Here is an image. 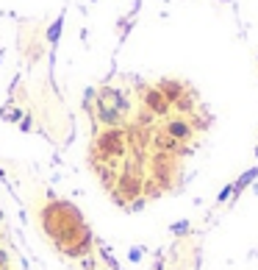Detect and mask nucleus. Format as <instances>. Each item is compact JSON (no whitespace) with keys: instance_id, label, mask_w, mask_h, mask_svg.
<instances>
[{"instance_id":"nucleus-1","label":"nucleus","mask_w":258,"mask_h":270,"mask_svg":"<svg viewBox=\"0 0 258 270\" xmlns=\"http://www.w3.org/2000/svg\"><path fill=\"white\" fill-rule=\"evenodd\" d=\"M100 151L105 156H120L122 154V134L120 131H105L100 137Z\"/></svg>"},{"instance_id":"nucleus-2","label":"nucleus","mask_w":258,"mask_h":270,"mask_svg":"<svg viewBox=\"0 0 258 270\" xmlns=\"http://www.w3.org/2000/svg\"><path fill=\"white\" fill-rule=\"evenodd\" d=\"M144 103H148V109L153 111V114H167V111H169L167 98H164L158 89H148V92H144Z\"/></svg>"},{"instance_id":"nucleus-3","label":"nucleus","mask_w":258,"mask_h":270,"mask_svg":"<svg viewBox=\"0 0 258 270\" xmlns=\"http://www.w3.org/2000/svg\"><path fill=\"white\" fill-rule=\"evenodd\" d=\"M164 131H167V137H172L175 142H178V139H189L192 137V126L186 120H169Z\"/></svg>"},{"instance_id":"nucleus-5","label":"nucleus","mask_w":258,"mask_h":270,"mask_svg":"<svg viewBox=\"0 0 258 270\" xmlns=\"http://www.w3.org/2000/svg\"><path fill=\"white\" fill-rule=\"evenodd\" d=\"M120 187H122V190H128V198H136V195H139V181L131 178V175H122V178H120Z\"/></svg>"},{"instance_id":"nucleus-4","label":"nucleus","mask_w":258,"mask_h":270,"mask_svg":"<svg viewBox=\"0 0 258 270\" xmlns=\"http://www.w3.org/2000/svg\"><path fill=\"white\" fill-rule=\"evenodd\" d=\"M158 92H161V95L167 98V103H178L180 98H183V86H180L178 81H161Z\"/></svg>"},{"instance_id":"nucleus-6","label":"nucleus","mask_w":258,"mask_h":270,"mask_svg":"<svg viewBox=\"0 0 258 270\" xmlns=\"http://www.w3.org/2000/svg\"><path fill=\"white\" fill-rule=\"evenodd\" d=\"M255 175H258V170H247V173H244V175H242V181H239V184H236V187H233V190H236V192H242V190H244V187H247V184H250V181H253V178H255Z\"/></svg>"}]
</instances>
